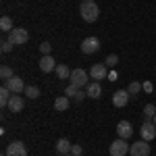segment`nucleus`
<instances>
[{"label": "nucleus", "instance_id": "nucleus-24", "mask_svg": "<svg viewBox=\"0 0 156 156\" xmlns=\"http://www.w3.org/2000/svg\"><path fill=\"white\" fill-rule=\"evenodd\" d=\"M79 90H81V87H77V85L69 83V87L65 90V96H69V98H73V100H75V98H77V94H79Z\"/></svg>", "mask_w": 156, "mask_h": 156}, {"label": "nucleus", "instance_id": "nucleus-3", "mask_svg": "<svg viewBox=\"0 0 156 156\" xmlns=\"http://www.w3.org/2000/svg\"><path fill=\"white\" fill-rule=\"evenodd\" d=\"M69 79H71L73 85H77V87H85V85L90 83V73H85L83 69H73Z\"/></svg>", "mask_w": 156, "mask_h": 156}, {"label": "nucleus", "instance_id": "nucleus-29", "mask_svg": "<svg viewBox=\"0 0 156 156\" xmlns=\"http://www.w3.org/2000/svg\"><path fill=\"white\" fill-rule=\"evenodd\" d=\"M71 154H73V156H81V154H83V148H81L79 144L73 146V148H71Z\"/></svg>", "mask_w": 156, "mask_h": 156}, {"label": "nucleus", "instance_id": "nucleus-18", "mask_svg": "<svg viewBox=\"0 0 156 156\" xmlns=\"http://www.w3.org/2000/svg\"><path fill=\"white\" fill-rule=\"evenodd\" d=\"M11 96H12V92L6 87V85H2V87H0V106H2V108L9 106V100H11Z\"/></svg>", "mask_w": 156, "mask_h": 156}, {"label": "nucleus", "instance_id": "nucleus-23", "mask_svg": "<svg viewBox=\"0 0 156 156\" xmlns=\"http://www.w3.org/2000/svg\"><path fill=\"white\" fill-rule=\"evenodd\" d=\"M12 75H15V73H12V69L9 67V65H2V67H0V77H2L4 81H6V79H11Z\"/></svg>", "mask_w": 156, "mask_h": 156}, {"label": "nucleus", "instance_id": "nucleus-6", "mask_svg": "<svg viewBox=\"0 0 156 156\" xmlns=\"http://www.w3.org/2000/svg\"><path fill=\"white\" fill-rule=\"evenodd\" d=\"M129 156H150V146H148V142L146 140H140V142L131 144Z\"/></svg>", "mask_w": 156, "mask_h": 156}, {"label": "nucleus", "instance_id": "nucleus-2", "mask_svg": "<svg viewBox=\"0 0 156 156\" xmlns=\"http://www.w3.org/2000/svg\"><path fill=\"white\" fill-rule=\"evenodd\" d=\"M129 148H131V146L127 144V140L119 137V140H115V142L110 144L108 152H110V156H125V154H129Z\"/></svg>", "mask_w": 156, "mask_h": 156}, {"label": "nucleus", "instance_id": "nucleus-28", "mask_svg": "<svg viewBox=\"0 0 156 156\" xmlns=\"http://www.w3.org/2000/svg\"><path fill=\"white\" fill-rule=\"evenodd\" d=\"M50 50H52V46H50L48 42L40 44V52H42V56H46V54H50Z\"/></svg>", "mask_w": 156, "mask_h": 156}, {"label": "nucleus", "instance_id": "nucleus-34", "mask_svg": "<svg viewBox=\"0 0 156 156\" xmlns=\"http://www.w3.org/2000/svg\"><path fill=\"white\" fill-rule=\"evenodd\" d=\"M2 156H6V152H4V154H2Z\"/></svg>", "mask_w": 156, "mask_h": 156}, {"label": "nucleus", "instance_id": "nucleus-20", "mask_svg": "<svg viewBox=\"0 0 156 156\" xmlns=\"http://www.w3.org/2000/svg\"><path fill=\"white\" fill-rule=\"evenodd\" d=\"M25 96H29V100H36V98H40V87L37 85H25Z\"/></svg>", "mask_w": 156, "mask_h": 156}, {"label": "nucleus", "instance_id": "nucleus-22", "mask_svg": "<svg viewBox=\"0 0 156 156\" xmlns=\"http://www.w3.org/2000/svg\"><path fill=\"white\" fill-rule=\"evenodd\" d=\"M127 92H129V96L131 98H135L140 92H142V83H137V81H131L129 83V87H127Z\"/></svg>", "mask_w": 156, "mask_h": 156}, {"label": "nucleus", "instance_id": "nucleus-11", "mask_svg": "<svg viewBox=\"0 0 156 156\" xmlns=\"http://www.w3.org/2000/svg\"><path fill=\"white\" fill-rule=\"evenodd\" d=\"M129 92L127 90H119V92H115L112 94V106H117V108H123L127 102H129Z\"/></svg>", "mask_w": 156, "mask_h": 156}, {"label": "nucleus", "instance_id": "nucleus-19", "mask_svg": "<svg viewBox=\"0 0 156 156\" xmlns=\"http://www.w3.org/2000/svg\"><path fill=\"white\" fill-rule=\"evenodd\" d=\"M54 73L58 75V79H69V77H71V69H69V67H65V65H56Z\"/></svg>", "mask_w": 156, "mask_h": 156}, {"label": "nucleus", "instance_id": "nucleus-5", "mask_svg": "<svg viewBox=\"0 0 156 156\" xmlns=\"http://www.w3.org/2000/svg\"><path fill=\"white\" fill-rule=\"evenodd\" d=\"M81 52L83 54H94V52H98L100 50V40H98L96 36H90V37H85L83 42H81Z\"/></svg>", "mask_w": 156, "mask_h": 156}, {"label": "nucleus", "instance_id": "nucleus-26", "mask_svg": "<svg viewBox=\"0 0 156 156\" xmlns=\"http://www.w3.org/2000/svg\"><path fill=\"white\" fill-rule=\"evenodd\" d=\"M12 46H15V44H12L9 37H6V40H2V44H0V48H2V52H4V54H6V52H11Z\"/></svg>", "mask_w": 156, "mask_h": 156}, {"label": "nucleus", "instance_id": "nucleus-7", "mask_svg": "<svg viewBox=\"0 0 156 156\" xmlns=\"http://www.w3.org/2000/svg\"><path fill=\"white\" fill-rule=\"evenodd\" d=\"M140 133H142V140H146V142H152V140L156 137V125H154L150 119H146L144 125H142V129H140Z\"/></svg>", "mask_w": 156, "mask_h": 156}, {"label": "nucleus", "instance_id": "nucleus-8", "mask_svg": "<svg viewBox=\"0 0 156 156\" xmlns=\"http://www.w3.org/2000/svg\"><path fill=\"white\" fill-rule=\"evenodd\" d=\"M4 85L11 90L12 94H23L25 92V83H23V79L21 77H17V75H12L11 79H6L4 81Z\"/></svg>", "mask_w": 156, "mask_h": 156}, {"label": "nucleus", "instance_id": "nucleus-13", "mask_svg": "<svg viewBox=\"0 0 156 156\" xmlns=\"http://www.w3.org/2000/svg\"><path fill=\"white\" fill-rule=\"evenodd\" d=\"M54 69H56V60L52 58L50 54H46V56L40 58V71L42 73H52Z\"/></svg>", "mask_w": 156, "mask_h": 156}, {"label": "nucleus", "instance_id": "nucleus-9", "mask_svg": "<svg viewBox=\"0 0 156 156\" xmlns=\"http://www.w3.org/2000/svg\"><path fill=\"white\" fill-rule=\"evenodd\" d=\"M6 156H27V148H25L23 142H11L6 146Z\"/></svg>", "mask_w": 156, "mask_h": 156}, {"label": "nucleus", "instance_id": "nucleus-31", "mask_svg": "<svg viewBox=\"0 0 156 156\" xmlns=\"http://www.w3.org/2000/svg\"><path fill=\"white\" fill-rule=\"evenodd\" d=\"M106 79H110V81H115V79H117V73L115 71H108V77Z\"/></svg>", "mask_w": 156, "mask_h": 156}, {"label": "nucleus", "instance_id": "nucleus-15", "mask_svg": "<svg viewBox=\"0 0 156 156\" xmlns=\"http://www.w3.org/2000/svg\"><path fill=\"white\" fill-rule=\"evenodd\" d=\"M85 94H87V98L98 100V98H100V94H102V85L98 83V81H90V83L85 85Z\"/></svg>", "mask_w": 156, "mask_h": 156}, {"label": "nucleus", "instance_id": "nucleus-27", "mask_svg": "<svg viewBox=\"0 0 156 156\" xmlns=\"http://www.w3.org/2000/svg\"><path fill=\"white\" fill-rule=\"evenodd\" d=\"M117 62H119V56H117V54H108L106 60H104V65H106V67H115Z\"/></svg>", "mask_w": 156, "mask_h": 156}, {"label": "nucleus", "instance_id": "nucleus-30", "mask_svg": "<svg viewBox=\"0 0 156 156\" xmlns=\"http://www.w3.org/2000/svg\"><path fill=\"white\" fill-rule=\"evenodd\" d=\"M142 90H144L146 94H150V92H152V90H154V85L150 83V81H144V83H142Z\"/></svg>", "mask_w": 156, "mask_h": 156}, {"label": "nucleus", "instance_id": "nucleus-14", "mask_svg": "<svg viewBox=\"0 0 156 156\" xmlns=\"http://www.w3.org/2000/svg\"><path fill=\"white\" fill-rule=\"evenodd\" d=\"M23 106H25V100L21 96H19V94H12L11 96V100H9V110H11V112H21V110H23Z\"/></svg>", "mask_w": 156, "mask_h": 156}, {"label": "nucleus", "instance_id": "nucleus-4", "mask_svg": "<svg viewBox=\"0 0 156 156\" xmlns=\"http://www.w3.org/2000/svg\"><path fill=\"white\" fill-rule=\"evenodd\" d=\"M9 40H11L15 46H23V44H27V40H29V34H27V29H23V27H15L11 34H9Z\"/></svg>", "mask_w": 156, "mask_h": 156}, {"label": "nucleus", "instance_id": "nucleus-16", "mask_svg": "<svg viewBox=\"0 0 156 156\" xmlns=\"http://www.w3.org/2000/svg\"><path fill=\"white\" fill-rule=\"evenodd\" d=\"M71 148H73V144L69 142V140H65V137H60L58 142H56V152L58 154H71Z\"/></svg>", "mask_w": 156, "mask_h": 156}, {"label": "nucleus", "instance_id": "nucleus-32", "mask_svg": "<svg viewBox=\"0 0 156 156\" xmlns=\"http://www.w3.org/2000/svg\"><path fill=\"white\" fill-rule=\"evenodd\" d=\"M152 123H154V125H156V115H154V117H152Z\"/></svg>", "mask_w": 156, "mask_h": 156}, {"label": "nucleus", "instance_id": "nucleus-21", "mask_svg": "<svg viewBox=\"0 0 156 156\" xmlns=\"http://www.w3.org/2000/svg\"><path fill=\"white\" fill-rule=\"evenodd\" d=\"M0 29H2V31H6V34H11L12 29H15V27H12L11 17H6V15H4V17L0 19Z\"/></svg>", "mask_w": 156, "mask_h": 156}, {"label": "nucleus", "instance_id": "nucleus-1", "mask_svg": "<svg viewBox=\"0 0 156 156\" xmlns=\"http://www.w3.org/2000/svg\"><path fill=\"white\" fill-rule=\"evenodd\" d=\"M79 12H81V19L85 23H94L100 17V9H98V4L94 0H83L81 6H79Z\"/></svg>", "mask_w": 156, "mask_h": 156}, {"label": "nucleus", "instance_id": "nucleus-12", "mask_svg": "<svg viewBox=\"0 0 156 156\" xmlns=\"http://www.w3.org/2000/svg\"><path fill=\"white\" fill-rule=\"evenodd\" d=\"M117 135L123 137V140H129L133 135V127L129 121H119V125H117Z\"/></svg>", "mask_w": 156, "mask_h": 156}, {"label": "nucleus", "instance_id": "nucleus-25", "mask_svg": "<svg viewBox=\"0 0 156 156\" xmlns=\"http://www.w3.org/2000/svg\"><path fill=\"white\" fill-rule=\"evenodd\" d=\"M144 115H146V119H152L156 115V106L154 104H146L144 106Z\"/></svg>", "mask_w": 156, "mask_h": 156}, {"label": "nucleus", "instance_id": "nucleus-33", "mask_svg": "<svg viewBox=\"0 0 156 156\" xmlns=\"http://www.w3.org/2000/svg\"><path fill=\"white\" fill-rule=\"evenodd\" d=\"M65 156H73V154H65Z\"/></svg>", "mask_w": 156, "mask_h": 156}, {"label": "nucleus", "instance_id": "nucleus-10", "mask_svg": "<svg viewBox=\"0 0 156 156\" xmlns=\"http://www.w3.org/2000/svg\"><path fill=\"white\" fill-rule=\"evenodd\" d=\"M90 77H92V79H96V81H100V79H106V77H108L106 65H104V62H98V65H94V67L90 69Z\"/></svg>", "mask_w": 156, "mask_h": 156}, {"label": "nucleus", "instance_id": "nucleus-17", "mask_svg": "<svg viewBox=\"0 0 156 156\" xmlns=\"http://www.w3.org/2000/svg\"><path fill=\"white\" fill-rule=\"evenodd\" d=\"M69 96H58L54 100V110H58V112H65L67 108H69Z\"/></svg>", "mask_w": 156, "mask_h": 156}]
</instances>
